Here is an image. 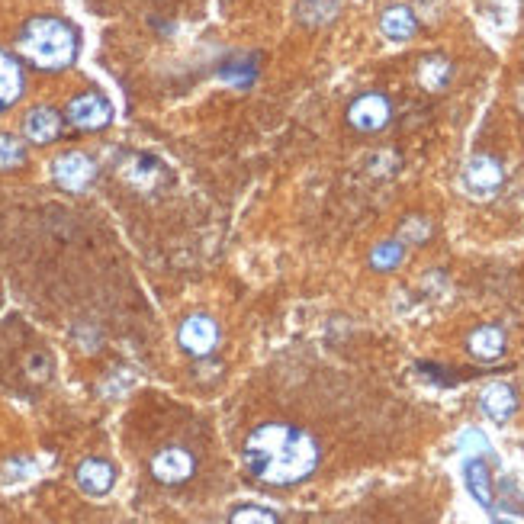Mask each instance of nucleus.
Listing matches in <instances>:
<instances>
[{
  "mask_svg": "<svg viewBox=\"0 0 524 524\" xmlns=\"http://www.w3.org/2000/svg\"><path fill=\"white\" fill-rule=\"evenodd\" d=\"M245 467L267 486L290 489L319 470V444L309 431L296 425L267 422L248 434Z\"/></svg>",
  "mask_w": 524,
  "mask_h": 524,
  "instance_id": "nucleus-1",
  "label": "nucleus"
},
{
  "mask_svg": "<svg viewBox=\"0 0 524 524\" xmlns=\"http://www.w3.org/2000/svg\"><path fill=\"white\" fill-rule=\"evenodd\" d=\"M17 52L39 71H62L78 58V33L58 17H36L23 26Z\"/></svg>",
  "mask_w": 524,
  "mask_h": 524,
  "instance_id": "nucleus-2",
  "label": "nucleus"
},
{
  "mask_svg": "<svg viewBox=\"0 0 524 524\" xmlns=\"http://www.w3.org/2000/svg\"><path fill=\"white\" fill-rule=\"evenodd\" d=\"M65 119L74 129H81V132H100V129L110 126L113 107H110V100L103 94H94V91L91 94H78L68 103Z\"/></svg>",
  "mask_w": 524,
  "mask_h": 524,
  "instance_id": "nucleus-3",
  "label": "nucleus"
},
{
  "mask_svg": "<svg viewBox=\"0 0 524 524\" xmlns=\"http://www.w3.org/2000/svg\"><path fill=\"white\" fill-rule=\"evenodd\" d=\"M389 119H393V103L383 94H361L348 107V126L354 132H364V136L386 129Z\"/></svg>",
  "mask_w": 524,
  "mask_h": 524,
  "instance_id": "nucleus-4",
  "label": "nucleus"
},
{
  "mask_svg": "<svg viewBox=\"0 0 524 524\" xmlns=\"http://www.w3.org/2000/svg\"><path fill=\"white\" fill-rule=\"evenodd\" d=\"M197 473V457L187 447H164L152 457V476L161 486H184Z\"/></svg>",
  "mask_w": 524,
  "mask_h": 524,
  "instance_id": "nucleus-5",
  "label": "nucleus"
},
{
  "mask_svg": "<svg viewBox=\"0 0 524 524\" xmlns=\"http://www.w3.org/2000/svg\"><path fill=\"white\" fill-rule=\"evenodd\" d=\"M52 177H55V184L68 190V193H81L94 184V177H97V164L94 158H87L84 152H65V155H58L55 164H52Z\"/></svg>",
  "mask_w": 524,
  "mask_h": 524,
  "instance_id": "nucleus-6",
  "label": "nucleus"
},
{
  "mask_svg": "<svg viewBox=\"0 0 524 524\" xmlns=\"http://www.w3.org/2000/svg\"><path fill=\"white\" fill-rule=\"evenodd\" d=\"M177 344H181L190 357H209L219 344V325L209 316H203V312H197V316L184 319L181 328H177Z\"/></svg>",
  "mask_w": 524,
  "mask_h": 524,
  "instance_id": "nucleus-7",
  "label": "nucleus"
},
{
  "mask_svg": "<svg viewBox=\"0 0 524 524\" xmlns=\"http://www.w3.org/2000/svg\"><path fill=\"white\" fill-rule=\"evenodd\" d=\"M505 181V171L502 164L496 158L489 155H476L470 158V164L463 168V184H467L470 193H476V197H489V193H496Z\"/></svg>",
  "mask_w": 524,
  "mask_h": 524,
  "instance_id": "nucleus-8",
  "label": "nucleus"
},
{
  "mask_svg": "<svg viewBox=\"0 0 524 524\" xmlns=\"http://www.w3.org/2000/svg\"><path fill=\"white\" fill-rule=\"evenodd\" d=\"M62 129H65V119L52 107H36L23 119V136L33 145H52L58 136H62Z\"/></svg>",
  "mask_w": 524,
  "mask_h": 524,
  "instance_id": "nucleus-9",
  "label": "nucleus"
},
{
  "mask_svg": "<svg viewBox=\"0 0 524 524\" xmlns=\"http://www.w3.org/2000/svg\"><path fill=\"white\" fill-rule=\"evenodd\" d=\"M467 351L479 364H496L505 354V332L499 325H479L467 338Z\"/></svg>",
  "mask_w": 524,
  "mask_h": 524,
  "instance_id": "nucleus-10",
  "label": "nucleus"
},
{
  "mask_svg": "<svg viewBox=\"0 0 524 524\" xmlns=\"http://www.w3.org/2000/svg\"><path fill=\"white\" fill-rule=\"evenodd\" d=\"M479 409H483V415L492 418L496 425L508 422V418H512L515 409H518L515 389L508 386V383H489V386L483 389V396H479Z\"/></svg>",
  "mask_w": 524,
  "mask_h": 524,
  "instance_id": "nucleus-11",
  "label": "nucleus"
},
{
  "mask_svg": "<svg viewBox=\"0 0 524 524\" xmlns=\"http://www.w3.org/2000/svg\"><path fill=\"white\" fill-rule=\"evenodd\" d=\"M74 479H78V486L87 492V496H107V492L113 489L116 483V470L110 467L107 460H100V457H87L78 473H74Z\"/></svg>",
  "mask_w": 524,
  "mask_h": 524,
  "instance_id": "nucleus-12",
  "label": "nucleus"
},
{
  "mask_svg": "<svg viewBox=\"0 0 524 524\" xmlns=\"http://www.w3.org/2000/svg\"><path fill=\"white\" fill-rule=\"evenodd\" d=\"M380 33L393 42H409L418 33V20H415L412 7H406V4L386 7L383 17H380Z\"/></svg>",
  "mask_w": 524,
  "mask_h": 524,
  "instance_id": "nucleus-13",
  "label": "nucleus"
},
{
  "mask_svg": "<svg viewBox=\"0 0 524 524\" xmlns=\"http://www.w3.org/2000/svg\"><path fill=\"white\" fill-rule=\"evenodd\" d=\"M23 68L10 52L0 49V113L10 110L23 94Z\"/></svg>",
  "mask_w": 524,
  "mask_h": 524,
  "instance_id": "nucleus-14",
  "label": "nucleus"
},
{
  "mask_svg": "<svg viewBox=\"0 0 524 524\" xmlns=\"http://www.w3.org/2000/svg\"><path fill=\"white\" fill-rule=\"evenodd\" d=\"M463 476H467V486H470V496L483 505V508H492L496 505V496H492V476H489V467L483 460H470L467 467H463Z\"/></svg>",
  "mask_w": 524,
  "mask_h": 524,
  "instance_id": "nucleus-15",
  "label": "nucleus"
},
{
  "mask_svg": "<svg viewBox=\"0 0 524 524\" xmlns=\"http://www.w3.org/2000/svg\"><path fill=\"white\" fill-rule=\"evenodd\" d=\"M451 62H447L444 55H428L422 58V65H418V81H422L425 91H444L447 84H451Z\"/></svg>",
  "mask_w": 524,
  "mask_h": 524,
  "instance_id": "nucleus-16",
  "label": "nucleus"
},
{
  "mask_svg": "<svg viewBox=\"0 0 524 524\" xmlns=\"http://www.w3.org/2000/svg\"><path fill=\"white\" fill-rule=\"evenodd\" d=\"M402 261H406V245H402V242H383V245L373 248V254H370L373 271H396Z\"/></svg>",
  "mask_w": 524,
  "mask_h": 524,
  "instance_id": "nucleus-17",
  "label": "nucleus"
},
{
  "mask_svg": "<svg viewBox=\"0 0 524 524\" xmlns=\"http://www.w3.org/2000/svg\"><path fill=\"white\" fill-rule=\"evenodd\" d=\"M232 524H248V521H261V524H277L280 515L271 512V508H264V505H238L232 508V515H229Z\"/></svg>",
  "mask_w": 524,
  "mask_h": 524,
  "instance_id": "nucleus-18",
  "label": "nucleus"
},
{
  "mask_svg": "<svg viewBox=\"0 0 524 524\" xmlns=\"http://www.w3.org/2000/svg\"><path fill=\"white\" fill-rule=\"evenodd\" d=\"M26 161V148L20 139L13 136H0V171H10V168H20Z\"/></svg>",
  "mask_w": 524,
  "mask_h": 524,
  "instance_id": "nucleus-19",
  "label": "nucleus"
},
{
  "mask_svg": "<svg viewBox=\"0 0 524 524\" xmlns=\"http://www.w3.org/2000/svg\"><path fill=\"white\" fill-rule=\"evenodd\" d=\"M406 238H415V242H425V238L431 235V229L425 226V222H418V219H412V222H406V232H402Z\"/></svg>",
  "mask_w": 524,
  "mask_h": 524,
  "instance_id": "nucleus-20",
  "label": "nucleus"
}]
</instances>
